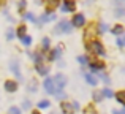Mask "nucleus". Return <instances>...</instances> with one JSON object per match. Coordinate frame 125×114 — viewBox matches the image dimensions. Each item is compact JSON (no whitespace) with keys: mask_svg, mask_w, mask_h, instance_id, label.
Masks as SVG:
<instances>
[{"mask_svg":"<svg viewBox=\"0 0 125 114\" xmlns=\"http://www.w3.org/2000/svg\"><path fill=\"white\" fill-rule=\"evenodd\" d=\"M6 38H8V40H13V38H14V32L8 30V32H6Z\"/></svg>","mask_w":125,"mask_h":114,"instance_id":"obj_30","label":"nucleus"},{"mask_svg":"<svg viewBox=\"0 0 125 114\" xmlns=\"http://www.w3.org/2000/svg\"><path fill=\"white\" fill-rule=\"evenodd\" d=\"M24 18L27 19V21H32V22H35V24H37V19H35V16L32 14V13H25V14H24Z\"/></svg>","mask_w":125,"mask_h":114,"instance_id":"obj_22","label":"nucleus"},{"mask_svg":"<svg viewBox=\"0 0 125 114\" xmlns=\"http://www.w3.org/2000/svg\"><path fill=\"white\" fill-rule=\"evenodd\" d=\"M52 81H54V86H55V90H63L65 84H67V78L63 76L62 73L55 74V78H52Z\"/></svg>","mask_w":125,"mask_h":114,"instance_id":"obj_3","label":"nucleus"},{"mask_svg":"<svg viewBox=\"0 0 125 114\" xmlns=\"http://www.w3.org/2000/svg\"><path fill=\"white\" fill-rule=\"evenodd\" d=\"M10 68H11V71L14 73V76L18 78V79H22L21 68H19V62H18V60H11V63H10Z\"/></svg>","mask_w":125,"mask_h":114,"instance_id":"obj_7","label":"nucleus"},{"mask_svg":"<svg viewBox=\"0 0 125 114\" xmlns=\"http://www.w3.org/2000/svg\"><path fill=\"white\" fill-rule=\"evenodd\" d=\"M49 105H51V103H49L48 102V100H41V102L40 103H38V108H40V109H44V108H49Z\"/></svg>","mask_w":125,"mask_h":114,"instance_id":"obj_20","label":"nucleus"},{"mask_svg":"<svg viewBox=\"0 0 125 114\" xmlns=\"http://www.w3.org/2000/svg\"><path fill=\"white\" fill-rule=\"evenodd\" d=\"M35 68H37V73L41 74V76H46V74L49 73V67H48V65H44V63H37V65H35Z\"/></svg>","mask_w":125,"mask_h":114,"instance_id":"obj_10","label":"nucleus"},{"mask_svg":"<svg viewBox=\"0 0 125 114\" xmlns=\"http://www.w3.org/2000/svg\"><path fill=\"white\" fill-rule=\"evenodd\" d=\"M32 114H40V113H38V111H33V113H32Z\"/></svg>","mask_w":125,"mask_h":114,"instance_id":"obj_34","label":"nucleus"},{"mask_svg":"<svg viewBox=\"0 0 125 114\" xmlns=\"http://www.w3.org/2000/svg\"><path fill=\"white\" fill-rule=\"evenodd\" d=\"M8 114H21V109H19L18 106H11V108L8 109Z\"/></svg>","mask_w":125,"mask_h":114,"instance_id":"obj_23","label":"nucleus"},{"mask_svg":"<svg viewBox=\"0 0 125 114\" xmlns=\"http://www.w3.org/2000/svg\"><path fill=\"white\" fill-rule=\"evenodd\" d=\"M101 95H103V97H106V98H113V97H114V92H113L111 89H108V87H106V89H103V90H101Z\"/></svg>","mask_w":125,"mask_h":114,"instance_id":"obj_16","label":"nucleus"},{"mask_svg":"<svg viewBox=\"0 0 125 114\" xmlns=\"http://www.w3.org/2000/svg\"><path fill=\"white\" fill-rule=\"evenodd\" d=\"M22 108H24V109H29V108H30V102H29V100H25V102L22 103Z\"/></svg>","mask_w":125,"mask_h":114,"instance_id":"obj_32","label":"nucleus"},{"mask_svg":"<svg viewBox=\"0 0 125 114\" xmlns=\"http://www.w3.org/2000/svg\"><path fill=\"white\" fill-rule=\"evenodd\" d=\"M111 32H113L114 35H117V37H122L124 35V27L120 24H117V25H114V27L111 29Z\"/></svg>","mask_w":125,"mask_h":114,"instance_id":"obj_14","label":"nucleus"},{"mask_svg":"<svg viewBox=\"0 0 125 114\" xmlns=\"http://www.w3.org/2000/svg\"><path fill=\"white\" fill-rule=\"evenodd\" d=\"M116 98H117V102H119L120 105H124V90H120V92L116 93Z\"/></svg>","mask_w":125,"mask_h":114,"instance_id":"obj_21","label":"nucleus"},{"mask_svg":"<svg viewBox=\"0 0 125 114\" xmlns=\"http://www.w3.org/2000/svg\"><path fill=\"white\" fill-rule=\"evenodd\" d=\"M43 86H44V90L48 93H51V95H54V93H55V86H54L52 78H46L44 83H43Z\"/></svg>","mask_w":125,"mask_h":114,"instance_id":"obj_6","label":"nucleus"},{"mask_svg":"<svg viewBox=\"0 0 125 114\" xmlns=\"http://www.w3.org/2000/svg\"><path fill=\"white\" fill-rule=\"evenodd\" d=\"M21 41H22V44H24V46H30V44H32V37L25 35L24 38H21Z\"/></svg>","mask_w":125,"mask_h":114,"instance_id":"obj_19","label":"nucleus"},{"mask_svg":"<svg viewBox=\"0 0 125 114\" xmlns=\"http://www.w3.org/2000/svg\"><path fill=\"white\" fill-rule=\"evenodd\" d=\"M60 51H62V48L57 46L55 49L51 51V54L48 56V59H49V60H55V59H59V57H60Z\"/></svg>","mask_w":125,"mask_h":114,"instance_id":"obj_12","label":"nucleus"},{"mask_svg":"<svg viewBox=\"0 0 125 114\" xmlns=\"http://www.w3.org/2000/svg\"><path fill=\"white\" fill-rule=\"evenodd\" d=\"M25 5H27V2H25V0H21V2H19V10L25 8Z\"/></svg>","mask_w":125,"mask_h":114,"instance_id":"obj_33","label":"nucleus"},{"mask_svg":"<svg viewBox=\"0 0 125 114\" xmlns=\"http://www.w3.org/2000/svg\"><path fill=\"white\" fill-rule=\"evenodd\" d=\"M89 65H90V70L92 71H98V73H100V71L104 68V63H103V62H98V60L89 62Z\"/></svg>","mask_w":125,"mask_h":114,"instance_id":"obj_9","label":"nucleus"},{"mask_svg":"<svg viewBox=\"0 0 125 114\" xmlns=\"http://www.w3.org/2000/svg\"><path fill=\"white\" fill-rule=\"evenodd\" d=\"M37 89H38V84H37V81H35V79H32L30 83H29V87H27V90H29V92H37Z\"/></svg>","mask_w":125,"mask_h":114,"instance_id":"obj_15","label":"nucleus"},{"mask_svg":"<svg viewBox=\"0 0 125 114\" xmlns=\"http://www.w3.org/2000/svg\"><path fill=\"white\" fill-rule=\"evenodd\" d=\"M54 19H55V16H54V14H49V13H46V14H43V18H41V22L54 21Z\"/></svg>","mask_w":125,"mask_h":114,"instance_id":"obj_17","label":"nucleus"},{"mask_svg":"<svg viewBox=\"0 0 125 114\" xmlns=\"http://www.w3.org/2000/svg\"><path fill=\"white\" fill-rule=\"evenodd\" d=\"M49 44H51L49 38H43V49H44V51H48V49H49Z\"/></svg>","mask_w":125,"mask_h":114,"instance_id":"obj_25","label":"nucleus"},{"mask_svg":"<svg viewBox=\"0 0 125 114\" xmlns=\"http://www.w3.org/2000/svg\"><path fill=\"white\" fill-rule=\"evenodd\" d=\"M78 62H79V63L81 65H87V57H85V56H79V57H78Z\"/></svg>","mask_w":125,"mask_h":114,"instance_id":"obj_27","label":"nucleus"},{"mask_svg":"<svg viewBox=\"0 0 125 114\" xmlns=\"http://www.w3.org/2000/svg\"><path fill=\"white\" fill-rule=\"evenodd\" d=\"M60 10L63 13H67V11H71V13H74V10H76V3L73 2V0H67V2L63 3V5L60 6Z\"/></svg>","mask_w":125,"mask_h":114,"instance_id":"obj_8","label":"nucleus"},{"mask_svg":"<svg viewBox=\"0 0 125 114\" xmlns=\"http://www.w3.org/2000/svg\"><path fill=\"white\" fill-rule=\"evenodd\" d=\"M124 44H125L124 37H119V38H117V46H119V48H124Z\"/></svg>","mask_w":125,"mask_h":114,"instance_id":"obj_29","label":"nucleus"},{"mask_svg":"<svg viewBox=\"0 0 125 114\" xmlns=\"http://www.w3.org/2000/svg\"><path fill=\"white\" fill-rule=\"evenodd\" d=\"M84 78H85V81H87V83L90 84V86H97V84H98L97 76H95V74H92V73H87Z\"/></svg>","mask_w":125,"mask_h":114,"instance_id":"obj_13","label":"nucleus"},{"mask_svg":"<svg viewBox=\"0 0 125 114\" xmlns=\"http://www.w3.org/2000/svg\"><path fill=\"white\" fill-rule=\"evenodd\" d=\"M59 32H63V33H70L71 32V24L68 21H60L57 24V27H55V33H59Z\"/></svg>","mask_w":125,"mask_h":114,"instance_id":"obj_4","label":"nucleus"},{"mask_svg":"<svg viewBox=\"0 0 125 114\" xmlns=\"http://www.w3.org/2000/svg\"><path fill=\"white\" fill-rule=\"evenodd\" d=\"M70 24H71V27H83V25L85 24V18H84V14H74Z\"/></svg>","mask_w":125,"mask_h":114,"instance_id":"obj_5","label":"nucleus"},{"mask_svg":"<svg viewBox=\"0 0 125 114\" xmlns=\"http://www.w3.org/2000/svg\"><path fill=\"white\" fill-rule=\"evenodd\" d=\"M87 49L92 51L95 56H104V48H103V44H101L100 41H97V40H92L90 43L87 44Z\"/></svg>","mask_w":125,"mask_h":114,"instance_id":"obj_1","label":"nucleus"},{"mask_svg":"<svg viewBox=\"0 0 125 114\" xmlns=\"http://www.w3.org/2000/svg\"><path fill=\"white\" fill-rule=\"evenodd\" d=\"M98 76H100V78H101V79H103V81H104L106 84H109V78H108V76H106L104 73H98Z\"/></svg>","mask_w":125,"mask_h":114,"instance_id":"obj_28","label":"nucleus"},{"mask_svg":"<svg viewBox=\"0 0 125 114\" xmlns=\"http://www.w3.org/2000/svg\"><path fill=\"white\" fill-rule=\"evenodd\" d=\"M60 109H62V113H63V114H73L76 109H79V105H78L76 102H74V103L63 102V103L60 105Z\"/></svg>","mask_w":125,"mask_h":114,"instance_id":"obj_2","label":"nucleus"},{"mask_svg":"<svg viewBox=\"0 0 125 114\" xmlns=\"http://www.w3.org/2000/svg\"><path fill=\"white\" fill-rule=\"evenodd\" d=\"M106 30H108V25L106 24H101L100 29H98V32H100V33H103V32H106Z\"/></svg>","mask_w":125,"mask_h":114,"instance_id":"obj_31","label":"nucleus"},{"mask_svg":"<svg viewBox=\"0 0 125 114\" xmlns=\"http://www.w3.org/2000/svg\"><path fill=\"white\" fill-rule=\"evenodd\" d=\"M5 90L6 92H16V90H18V83H16V81H6Z\"/></svg>","mask_w":125,"mask_h":114,"instance_id":"obj_11","label":"nucleus"},{"mask_svg":"<svg viewBox=\"0 0 125 114\" xmlns=\"http://www.w3.org/2000/svg\"><path fill=\"white\" fill-rule=\"evenodd\" d=\"M25 32H27V27H25V25H21V27L18 29V37L19 38H24L25 37Z\"/></svg>","mask_w":125,"mask_h":114,"instance_id":"obj_18","label":"nucleus"},{"mask_svg":"<svg viewBox=\"0 0 125 114\" xmlns=\"http://www.w3.org/2000/svg\"><path fill=\"white\" fill-rule=\"evenodd\" d=\"M48 6H51V8H55V6L59 5V0H48Z\"/></svg>","mask_w":125,"mask_h":114,"instance_id":"obj_26","label":"nucleus"},{"mask_svg":"<svg viewBox=\"0 0 125 114\" xmlns=\"http://www.w3.org/2000/svg\"><path fill=\"white\" fill-rule=\"evenodd\" d=\"M94 100L95 102H101V100H103V95H101V92H94Z\"/></svg>","mask_w":125,"mask_h":114,"instance_id":"obj_24","label":"nucleus"}]
</instances>
